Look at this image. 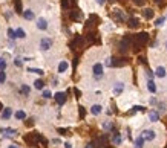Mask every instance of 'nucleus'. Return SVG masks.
I'll return each mask as SVG.
<instances>
[{
    "label": "nucleus",
    "instance_id": "9",
    "mask_svg": "<svg viewBox=\"0 0 167 148\" xmlns=\"http://www.w3.org/2000/svg\"><path fill=\"white\" fill-rule=\"evenodd\" d=\"M166 75H167V70L164 66H158L155 69V77H158V78H166Z\"/></svg>",
    "mask_w": 167,
    "mask_h": 148
},
{
    "label": "nucleus",
    "instance_id": "5",
    "mask_svg": "<svg viewBox=\"0 0 167 148\" xmlns=\"http://www.w3.org/2000/svg\"><path fill=\"white\" fill-rule=\"evenodd\" d=\"M141 136L144 137V140H149V142H152V140H153V139L156 137V133L153 131V130H144Z\"/></svg>",
    "mask_w": 167,
    "mask_h": 148
},
{
    "label": "nucleus",
    "instance_id": "14",
    "mask_svg": "<svg viewBox=\"0 0 167 148\" xmlns=\"http://www.w3.org/2000/svg\"><path fill=\"white\" fill-rule=\"evenodd\" d=\"M14 118H15L17 121H23V119H26V112H23V110H17V112L14 113Z\"/></svg>",
    "mask_w": 167,
    "mask_h": 148
},
{
    "label": "nucleus",
    "instance_id": "11",
    "mask_svg": "<svg viewBox=\"0 0 167 148\" xmlns=\"http://www.w3.org/2000/svg\"><path fill=\"white\" fill-rule=\"evenodd\" d=\"M101 112H103V107H101L100 104H94V105L91 107V114H94V116H98Z\"/></svg>",
    "mask_w": 167,
    "mask_h": 148
},
{
    "label": "nucleus",
    "instance_id": "8",
    "mask_svg": "<svg viewBox=\"0 0 167 148\" xmlns=\"http://www.w3.org/2000/svg\"><path fill=\"white\" fill-rule=\"evenodd\" d=\"M54 98H55V101H57L58 105H63V104L66 103V93H63V92H57L54 95Z\"/></svg>",
    "mask_w": 167,
    "mask_h": 148
},
{
    "label": "nucleus",
    "instance_id": "7",
    "mask_svg": "<svg viewBox=\"0 0 167 148\" xmlns=\"http://www.w3.org/2000/svg\"><path fill=\"white\" fill-rule=\"evenodd\" d=\"M68 69H69V63H68L66 60H61V61L58 63L57 72H58V73H66V72H68Z\"/></svg>",
    "mask_w": 167,
    "mask_h": 148
},
{
    "label": "nucleus",
    "instance_id": "29",
    "mask_svg": "<svg viewBox=\"0 0 167 148\" xmlns=\"http://www.w3.org/2000/svg\"><path fill=\"white\" fill-rule=\"evenodd\" d=\"M95 3L97 5H100V6H103V5L106 3V0H95Z\"/></svg>",
    "mask_w": 167,
    "mask_h": 148
},
{
    "label": "nucleus",
    "instance_id": "27",
    "mask_svg": "<svg viewBox=\"0 0 167 148\" xmlns=\"http://www.w3.org/2000/svg\"><path fill=\"white\" fill-rule=\"evenodd\" d=\"M5 81H6V73L5 70H0V84H5Z\"/></svg>",
    "mask_w": 167,
    "mask_h": 148
},
{
    "label": "nucleus",
    "instance_id": "32",
    "mask_svg": "<svg viewBox=\"0 0 167 148\" xmlns=\"http://www.w3.org/2000/svg\"><path fill=\"white\" fill-rule=\"evenodd\" d=\"M103 127H104V128H110V122H104V124H103Z\"/></svg>",
    "mask_w": 167,
    "mask_h": 148
},
{
    "label": "nucleus",
    "instance_id": "2",
    "mask_svg": "<svg viewBox=\"0 0 167 148\" xmlns=\"http://www.w3.org/2000/svg\"><path fill=\"white\" fill-rule=\"evenodd\" d=\"M92 72H94V77H95L97 80L101 78L103 73H104V64H103V63H95V64L92 66Z\"/></svg>",
    "mask_w": 167,
    "mask_h": 148
},
{
    "label": "nucleus",
    "instance_id": "26",
    "mask_svg": "<svg viewBox=\"0 0 167 148\" xmlns=\"http://www.w3.org/2000/svg\"><path fill=\"white\" fill-rule=\"evenodd\" d=\"M14 66H15V67H22V66H23L22 58H14Z\"/></svg>",
    "mask_w": 167,
    "mask_h": 148
},
{
    "label": "nucleus",
    "instance_id": "18",
    "mask_svg": "<svg viewBox=\"0 0 167 148\" xmlns=\"http://www.w3.org/2000/svg\"><path fill=\"white\" fill-rule=\"evenodd\" d=\"M34 87H36L37 90H43L45 89V82L42 80H36L34 81Z\"/></svg>",
    "mask_w": 167,
    "mask_h": 148
},
{
    "label": "nucleus",
    "instance_id": "17",
    "mask_svg": "<svg viewBox=\"0 0 167 148\" xmlns=\"http://www.w3.org/2000/svg\"><path fill=\"white\" fill-rule=\"evenodd\" d=\"M28 72H29V73H36V75H40V77L45 73V72H43V69H36V67H28Z\"/></svg>",
    "mask_w": 167,
    "mask_h": 148
},
{
    "label": "nucleus",
    "instance_id": "20",
    "mask_svg": "<svg viewBox=\"0 0 167 148\" xmlns=\"http://www.w3.org/2000/svg\"><path fill=\"white\" fill-rule=\"evenodd\" d=\"M112 144H114V145H120V144H121V136H120V133H115V135L112 136Z\"/></svg>",
    "mask_w": 167,
    "mask_h": 148
},
{
    "label": "nucleus",
    "instance_id": "36",
    "mask_svg": "<svg viewBox=\"0 0 167 148\" xmlns=\"http://www.w3.org/2000/svg\"><path fill=\"white\" fill-rule=\"evenodd\" d=\"M166 47H167V45H166Z\"/></svg>",
    "mask_w": 167,
    "mask_h": 148
},
{
    "label": "nucleus",
    "instance_id": "12",
    "mask_svg": "<svg viewBox=\"0 0 167 148\" xmlns=\"http://www.w3.org/2000/svg\"><path fill=\"white\" fill-rule=\"evenodd\" d=\"M147 90L150 92V93H156V84H155V81L152 80V78H149V80H147Z\"/></svg>",
    "mask_w": 167,
    "mask_h": 148
},
{
    "label": "nucleus",
    "instance_id": "24",
    "mask_svg": "<svg viewBox=\"0 0 167 148\" xmlns=\"http://www.w3.org/2000/svg\"><path fill=\"white\" fill-rule=\"evenodd\" d=\"M42 96H43L45 99H51V98H52V92H51V90H43Z\"/></svg>",
    "mask_w": 167,
    "mask_h": 148
},
{
    "label": "nucleus",
    "instance_id": "15",
    "mask_svg": "<svg viewBox=\"0 0 167 148\" xmlns=\"http://www.w3.org/2000/svg\"><path fill=\"white\" fill-rule=\"evenodd\" d=\"M23 18L31 22V20H34V18H36V15H34V12L31 11V9H26V11L23 12Z\"/></svg>",
    "mask_w": 167,
    "mask_h": 148
},
{
    "label": "nucleus",
    "instance_id": "13",
    "mask_svg": "<svg viewBox=\"0 0 167 148\" xmlns=\"http://www.w3.org/2000/svg\"><path fill=\"white\" fill-rule=\"evenodd\" d=\"M149 121H150V122H158V121H159V114H158V112L150 110V112H149Z\"/></svg>",
    "mask_w": 167,
    "mask_h": 148
},
{
    "label": "nucleus",
    "instance_id": "21",
    "mask_svg": "<svg viewBox=\"0 0 167 148\" xmlns=\"http://www.w3.org/2000/svg\"><path fill=\"white\" fill-rule=\"evenodd\" d=\"M164 24H166V17H159V18H156L155 20L156 28H161V26H164Z\"/></svg>",
    "mask_w": 167,
    "mask_h": 148
},
{
    "label": "nucleus",
    "instance_id": "16",
    "mask_svg": "<svg viewBox=\"0 0 167 148\" xmlns=\"http://www.w3.org/2000/svg\"><path fill=\"white\" fill-rule=\"evenodd\" d=\"M144 137L143 136H138L135 139V148H144Z\"/></svg>",
    "mask_w": 167,
    "mask_h": 148
},
{
    "label": "nucleus",
    "instance_id": "35",
    "mask_svg": "<svg viewBox=\"0 0 167 148\" xmlns=\"http://www.w3.org/2000/svg\"><path fill=\"white\" fill-rule=\"evenodd\" d=\"M9 148H19V147H17L15 144H12V145H9Z\"/></svg>",
    "mask_w": 167,
    "mask_h": 148
},
{
    "label": "nucleus",
    "instance_id": "34",
    "mask_svg": "<svg viewBox=\"0 0 167 148\" xmlns=\"http://www.w3.org/2000/svg\"><path fill=\"white\" fill-rule=\"evenodd\" d=\"M84 148H94V147H92V144H87V145H86Z\"/></svg>",
    "mask_w": 167,
    "mask_h": 148
},
{
    "label": "nucleus",
    "instance_id": "30",
    "mask_svg": "<svg viewBox=\"0 0 167 148\" xmlns=\"http://www.w3.org/2000/svg\"><path fill=\"white\" fill-rule=\"evenodd\" d=\"M136 24H138V22H136V20H133V18H132V20H131V26H132V28H133V26H136Z\"/></svg>",
    "mask_w": 167,
    "mask_h": 148
},
{
    "label": "nucleus",
    "instance_id": "3",
    "mask_svg": "<svg viewBox=\"0 0 167 148\" xmlns=\"http://www.w3.org/2000/svg\"><path fill=\"white\" fill-rule=\"evenodd\" d=\"M36 26H37V29H38V31H46V29L49 28L48 20H46L45 17H40V18H37Z\"/></svg>",
    "mask_w": 167,
    "mask_h": 148
},
{
    "label": "nucleus",
    "instance_id": "28",
    "mask_svg": "<svg viewBox=\"0 0 167 148\" xmlns=\"http://www.w3.org/2000/svg\"><path fill=\"white\" fill-rule=\"evenodd\" d=\"M6 69V61L3 58H0V70H5Z\"/></svg>",
    "mask_w": 167,
    "mask_h": 148
},
{
    "label": "nucleus",
    "instance_id": "4",
    "mask_svg": "<svg viewBox=\"0 0 167 148\" xmlns=\"http://www.w3.org/2000/svg\"><path fill=\"white\" fill-rule=\"evenodd\" d=\"M124 92V82H117L115 86H114V89H112V93H114V96H120L121 93Z\"/></svg>",
    "mask_w": 167,
    "mask_h": 148
},
{
    "label": "nucleus",
    "instance_id": "31",
    "mask_svg": "<svg viewBox=\"0 0 167 148\" xmlns=\"http://www.w3.org/2000/svg\"><path fill=\"white\" fill-rule=\"evenodd\" d=\"M64 148H72V144L71 142H64Z\"/></svg>",
    "mask_w": 167,
    "mask_h": 148
},
{
    "label": "nucleus",
    "instance_id": "33",
    "mask_svg": "<svg viewBox=\"0 0 167 148\" xmlns=\"http://www.w3.org/2000/svg\"><path fill=\"white\" fill-rule=\"evenodd\" d=\"M133 2H135V3H136V5H143V3H144L143 0H133Z\"/></svg>",
    "mask_w": 167,
    "mask_h": 148
},
{
    "label": "nucleus",
    "instance_id": "10",
    "mask_svg": "<svg viewBox=\"0 0 167 148\" xmlns=\"http://www.w3.org/2000/svg\"><path fill=\"white\" fill-rule=\"evenodd\" d=\"M0 133H3L5 136L11 137L17 135V130H14V128H0Z\"/></svg>",
    "mask_w": 167,
    "mask_h": 148
},
{
    "label": "nucleus",
    "instance_id": "23",
    "mask_svg": "<svg viewBox=\"0 0 167 148\" xmlns=\"http://www.w3.org/2000/svg\"><path fill=\"white\" fill-rule=\"evenodd\" d=\"M20 92L23 93V95H29V92H31V89L26 86V84H22V87H20Z\"/></svg>",
    "mask_w": 167,
    "mask_h": 148
},
{
    "label": "nucleus",
    "instance_id": "19",
    "mask_svg": "<svg viewBox=\"0 0 167 148\" xmlns=\"http://www.w3.org/2000/svg\"><path fill=\"white\" fill-rule=\"evenodd\" d=\"M8 38H9V41H12V40H15L17 38V34H15V31L12 29V28H8Z\"/></svg>",
    "mask_w": 167,
    "mask_h": 148
},
{
    "label": "nucleus",
    "instance_id": "22",
    "mask_svg": "<svg viewBox=\"0 0 167 148\" xmlns=\"http://www.w3.org/2000/svg\"><path fill=\"white\" fill-rule=\"evenodd\" d=\"M15 34H17V38H26V32H25L22 28L15 29Z\"/></svg>",
    "mask_w": 167,
    "mask_h": 148
},
{
    "label": "nucleus",
    "instance_id": "6",
    "mask_svg": "<svg viewBox=\"0 0 167 148\" xmlns=\"http://www.w3.org/2000/svg\"><path fill=\"white\" fill-rule=\"evenodd\" d=\"M12 114H14V113H12L11 107H5V108H3V112L0 113V118H2V121H8Z\"/></svg>",
    "mask_w": 167,
    "mask_h": 148
},
{
    "label": "nucleus",
    "instance_id": "1",
    "mask_svg": "<svg viewBox=\"0 0 167 148\" xmlns=\"http://www.w3.org/2000/svg\"><path fill=\"white\" fill-rule=\"evenodd\" d=\"M38 47H40V50H42V52H48L49 49L52 47V38H49V37H43V38L40 40V43H38Z\"/></svg>",
    "mask_w": 167,
    "mask_h": 148
},
{
    "label": "nucleus",
    "instance_id": "25",
    "mask_svg": "<svg viewBox=\"0 0 167 148\" xmlns=\"http://www.w3.org/2000/svg\"><path fill=\"white\" fill-rule=\"evenodd\" d=\"M143 14L146 18H152V17H153V11H152V9H144Z\"/></svg>",
    "mask_w": 167,
    "mask_h": 148
}]
</instances>
